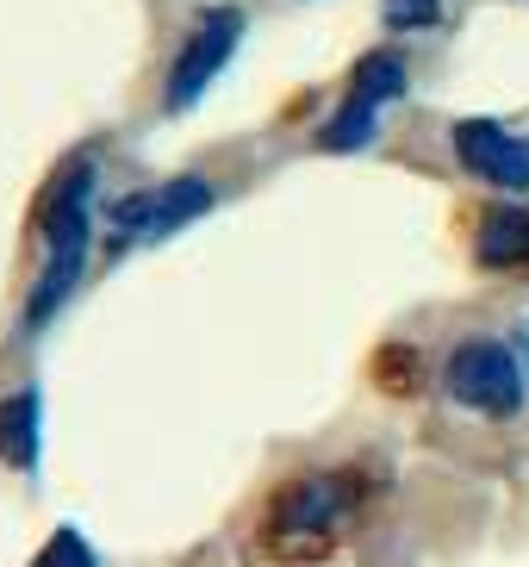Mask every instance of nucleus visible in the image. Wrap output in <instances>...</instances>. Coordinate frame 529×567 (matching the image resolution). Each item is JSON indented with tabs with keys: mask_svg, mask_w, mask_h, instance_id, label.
<instances>
[{
	"mask_svg": "<svg viewBox=\"0 0 529 567\" xmlns=\"http://www.w3.org/2000/svg\"><path fill=\"white\" fill-rule=\"evenodd\" d=\"M206 206H212V182H199V175H175V182H163V187H144L132 200H118L113 244L118 250H132V244H163V237H175L181 225H194Z\"/></svg>",
	"mask_w": 529,
	"mask_h": 567,
	"instance_id": "nucleus-5",
	"label": "nucleus"
},
{
	"mask_svg": "<svg viewBox=\"0 0 529 567\" xmlns=\"http://www.w3.org/2000/svg\"><path fill=\"white\" fill-rule=\"evenodd\" d=\"M523 381H529V368L517 362L505 343H492V337H467L443 368L448 400L467 405V412H486V417H517L523 412Z\"/></svg>",
	"mask_w": 529,
	"mask_h": 567,
	"instance_id": "nucleus-2",
	"label": "nucleus"
},
{
	"mask_svg": "<svg viewBox=\"0 0 529 567\" xmlns=\"http://www.w3.org/2000/svg\"><path fill=\"white\" fill-rule=\"evenodd\" d=\"M455 156L467 175H480L492 187H529V137L505 132L498 118H461L455 125Z\"/></svg>",
	"mask_w": 529,
	"mask_h": 567,
	"instance_id": "nucleus-6",
	"label": "nucleus"
},
{
	"mask_svg": "<svg viewBox=\"0 0 529 567\" xmlns=\"http://www.w3.org/2000/svg\"><path fill=\"white\" fill-rule=\"evenodd\" d=\"M355 94H367V101H398V94H405V63H398L393 51H367L362 63H355Z\"/></svg>",
	"mask_w": 529,
	"mask_h": 567,
	"instance_id": "nucleus-10",
	"label": "nucleus"
},
{
	"mask_svg": "<svg viewBox=\"0 0 529 567\" xmlns=\"http://www.w3.org/2000/svg\"><path fill=\"white\" fill-rule=\"evenodd\" d=\"M355 505H362L355 474H331V467H318V474H299L293 486L274 493L268 530H274V536H331V530H343L349 517H355Z\"/></svg>",
	"mask_w": 529,
	"mask_h": 567,
	"instance_id": "nucleus-4",
	"label": "nucleus"
},
{
	"mask_svg": "<svg viewBox=\"0 0 529 567\" xmlns=\"http://www.w3.org/2000/svg\"><path fill=\"white\" fill-rule=\"evenodd\" d=\"M44 400H38V386H19L0 400V462L7 467H38V450H44Z\"/></svg>",
	"mask_w": 529,
	"mask_h": 567,
	"instance_id": "nucleus-7",
	"label": "nucleus"
},
{
	"mask_svg": "<svg viewBox=\"0 0 529 567\" xmlns=\"http://www.w3.org/2000/svg\"><path fill=\"white\" fill-rule=\"evenodd\" d=\"M50 561H94V549H87V543H82V536H75V530H63V536H56V543H50Z\"/></svg>",
	"mask_w": 529,
	"mask_h": 567,
	"instance_id": "nucleus-12",
	"label": "nucleus"
},
{
	"mask_svg": "<svg viewBox=\"0 0 529 567\" xmlns=\"http://www.w3.org/2000/svg\"><path fill=\"white\" fill-rule=\"evenodd\" d=\"M374 118H381V101H367V94H355V87H349V101L336 106L331 125L318 132V151H336V156L362 151L367 137H374Z\"/></svg>",
	"mask_w": 529,
	"mask_h": 567,
	"instance_id": "nucleus-9",
	"label": "nucleus"
},
{
	"mask_svg": "<svg viewBox=\"0 0 529 567\" xmlns=\"http://www.w3.org/2000/svg\"><path fill=\"white\" fill-rule=\"evenodd\" d=\"M87 200H94V163H75L63 182L44 194V213H38V231H44V281H38V293L25 300V331L50 324V318H56V306L82 287L87 237H94Z\"/></svg>",
	"mask_w": 529,
	"mask_h": 567,
	"instance_id": "nucleus-1",
	"label": "nucleus"
},
{
	"mask_svg": "<svg viewBox=\"0 0 529 567\" xmlns=\"http://www.w3.org/2000/svg\"><path fill=\"white\" fill-rule=\"evenodd\" d=\"M474 256H480V268H529V213H517V206L486 213Z\"/></svg>",
	"mask_w": 529,
	"mask_h": 567,
	"instance_id": "nucleus-8",
	"label": "nucleus"
},
{
	"mask_svg": "<svg viewBox=\"0 0 529 567\" xmlns=\"http://www.w3.org/2000/svg\"><path fill=\"white\" fill-rule=\"evenodd\" d=\"M448 0H381V19L393 32H431Z\"/></svg>",
	"mask_w": 529,
	"mask_h": 567,
	"instance_id": "nucleus-11",
	"label": "nucleus"
},
{
	"mask_svg": "<svg viewBox=\"0 0 529 567\" xmlns=\"http://www.w3.org/2000/svg\"><path fill=\"white\" fill-rule=\"evenodd\" d=\"M517 343H523V362H529V324H523V331H517Z\"/></svg>",
	"mask_w": 529,
	"mask_h": 567,
	"instance_id": "nucleus-13",
	"label": "nucleus"
},
{
	"mask_svg": "<svg viewBox=\"0 0 529 567\" xmlns=\"http://www.w3.org/2000/svg\"><path fill=\"white\" fill-rule=\"evenodd\" d=\"M237 44H243V13L237 7H206L199 25L187 32L181 56H175V69H168V87H163L168 113H187V106L206 101V87L218 82V69L231 63Z\"/></svg>",
	"mask_w": 529,
	"mask_h": 567,
	"instance_id": "nucleus-3",
	"label": "nucleus"
}]
</instances>
